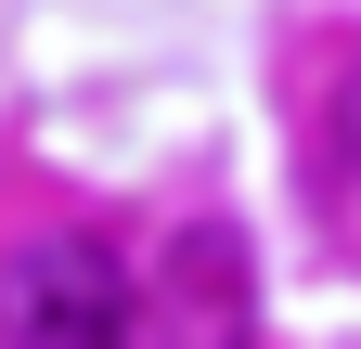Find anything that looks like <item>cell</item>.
Listing matches in <instances>:
<instances>
[{"label":"cell","instance_id":"cell-1","mask_svg":"<svg viewBox=\"0 0 361 349\" xmlns=\"http://www.w3.org/2000/svg\"><path fill=\"white\" fill-rule=\"evenodd\" d=\"M129 311H142V285H129V259L104 233H39L0 272V324L39 349H104V336H129Z\"/></svg>","mask_w":361,"mask_h":349}]
</instances>
